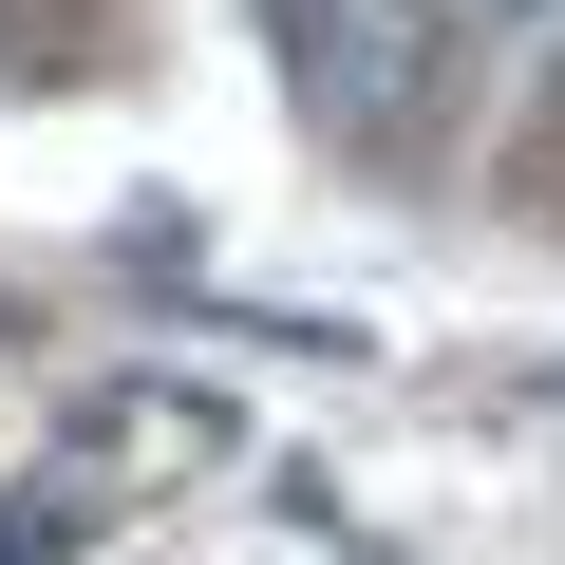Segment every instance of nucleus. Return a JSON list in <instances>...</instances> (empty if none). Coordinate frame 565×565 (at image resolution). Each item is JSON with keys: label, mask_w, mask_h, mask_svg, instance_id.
I'll use <instances>...</instances> for the list:
<instances>
[{"label": "nucleus", "mask_w": 565, "mask_h": 565, "mask_svg": "<svg viewBox=\"0 0 565 565\" xmlns=\"http://www.w3.org/2000/svg\"><path fill=\"white\" fill-rule=\"evenodd\" d=\"M471 20H565V0H471Z\"/></svg>", "instance_id": "nucleus-4"}, {"label": "nucleus", "mask_w": 565, "mask_h": 565, "mask_svg": "<svg viewBox=\"0 0 565 565\" xmlns=\"http://www.w3.org/2000/svg\"><path fill=\"white\" fill-rule=\"evenodd\" d=\"M57 452H151V471H207V452H226V396H207V377H95V396L57 415Z\"/></svg>", "instance_id": "nucleus-2"}, {"label": "nucleus", "mask_w": 565, "mask_h": 565, "mask_svg": "<svg viewBox=\"0 0 565 565\" xmlns=\"http://www.w3.org/2000/svg\"><path fill=\"white\" fill-rule=\"evenodd\" d=\"M546 95H565V57H546Z\"/></svg>", "instance_id": "nucleus-5"}, {"label": "nucleus", "mask_w": 565, "mask_h": 565, "mask_svg": "<svg viewBox=\"0 0 565 565\" xmlns=\"http://www.w3.org/2000/svg\"><path fill=\"white\" fill-rule=\"evenodd\" d=\"M264 20H282V95L340 151H415L452 114V20L434 0H264Z\"/></svg>", "instance_id": "nucleus-1"}, {"label": "nucleus", "mask_w": 565, "mask_h": 565, "mask_svg": "<svg viewBox=\"0 0 565 565\" xmlns=\"http://www.w3.org/2000/svg\"><path fill=\"white\" fill-rule=\"evenodd\" d=\"M76 527H95V490H57V509H0V565H57Z\"/></svg>", "instance_id": "nucleus-3"}]
</instances>
